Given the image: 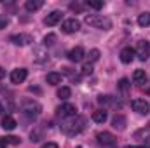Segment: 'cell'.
<instances>
[{"instance_id":"28","label":"cell","mask_w":150,"mask_h":148,"mask_svg":"<svg viewBox=\"0 0 150 148\" xmlns=\"http://www.w3.org/2000/svg\"><path fill=\"white\" fill-rule=\"evenodd\" d=\"M87 59H89V63L93 65V63H96L98 59H100V51L98 49H91L89 51V54H87Z\"/></svg>"},{"instance_id":"37","label":"cell","mask_w":150,"mask_h":148,"mask_svg":"<svg viewBox=\"0 0 150 148\" xmlns=\"http://www.w3.org/2000/svg\"><path fill=\"white\" fill-rule=\"evenodd\" d=\"M77 148H82V147H77Z\"/></svg>"},{"instance_id":"2","label":"cell","mask_w":150,"mask_h":148,"mask_svg":"<svg viewBox=\"0 0 150 148\" xmlns=\"http://www.w3.org/2000/svg\"><path fill=\"white\" fill-rule=\"evenodd\" d=\"M89 26L98 28V30H110L112 28V21L107 16H100V14H87L84 19Z\"/></svg>"},{"instance_id":"35","label":"cell","mask_w":150,"mask_h":148,"mask_svg":"<svg viewBox=\"0 0 150 148\" xmlns=\"http://www.w3.org/2000/svg\"><path fill=\"white\" fill-rule=\"evenodd\" d=\"M4 77H5V70H4V68H2V66H0V80H2V78H4Z\"/></svg>"},{"instance_id":"25","label":"cell","mask_w":150,"mask_h":148,"mask_svg":"<svg viewBox=\"0 0 150 148\" xmlns=\"http://www.w3.org/2000/svg\"><path fill=\"white\" fill-rule=\"evenodd\" d=\"M138 25H140L142 28L150 26V12H143V14L138 16Z\"/></svg>"},{"instance_id":"23","label":"cell","mask_w":150,"mask_h":148,"mask_svg":"<svg viewBox=\"0 0 150 148\" xmlns=\"http://www.w3.org/2000/svg\"><path fill=\"white\" fill-rule=\"evenodd\" d=\"M45 80H47V84H51V85H58V84L61 82V73L51 72V73H47V77H45Z\"/></svg>"},{"instance_id":"7","label":"cell","mask_w":150,"mask_h":148,"mask_svg":"<svg viewBox=\"0 0 150 148\" xmlns=\"http://www.w3.org/2000/svg\"><path fill=\"white\" fill-rule=\"evenodd\" d=\"M11 42L14 45H19V47H25V45H30L33 42V37L28 35V33H19V35H11Z\"/></svg>"},{"instance_id":"36","label":"cell","mask_w":150,"mask_h":148,"mask_svg":"<svg viewBox=\"0 0 150 148\" xmlns=\"http://www.w3.org/2000/svg\"><path fill=\"white\" fill-rule=\"evenodd\" d=\"M2 111H4V106H2V103H0V113H2Z\"/></svg>"},{"instance_id":"33","label":"cell","mask_w":150,"mask_h":148,"mask_svg":"<svg viewBox=\"0 0 150 148\" xmlns=\"http://www.w3.org/2000/svg\"><path fill=\"white\" fill-rule=\"evenodd\" d=\"M42 148H59V147H58V143H44Z\"/></svg>"},{"instance_id":"5","label":"cell","mask_w":150,"mask_h":148,"mask_svg":"<svg viewBox=\"0 0 150 148\" xmlns=\"http://www.w3.org/2000/svg\"><path fill=\"white\" fill-rule=\"evenodd\" d=\"M134 54L138 56L140 61H147L149 56H150V44L147 40H140L138 45H136V52H134Z\"/></svg>"},{"instance_id":"9","label":"cell","mask_w":150,"mask_h":148,"mask_svg":"<svg viewBox=\"0 0 150 148\" xmlns=\"http://www.w3.org/2000/svg\"><path fill=\"white\" fill-rule=\"evenodd\" d=\"M131 106H133V110L136 111V113H140V115H149V111H150V105L145 99H133Z\"/></svg>"},{"instance_id":"26","label":"cell","mask_w":150,"mask_h":148,"mask_svg":"<svg viewBox=\"0 0 150 148\" xmlns=\"http://www.w3.org/2000/svg\"><path fill=\"white\" fill-rule=\"evenodd\" d=\"M70 96H72L70 87H59V89H58V98H59V99H63V101H65V99H68Z\"/></svg>"},{"instance_id":"30","label":"cell","mask_w":150,"mask_h":148,"mask_svg":"<svg viewBox=\"0 0 150 148\" xmlns=\"http://www.w3.org/2000/svg\"><path fill=\"white\" fill-rule=\"evenodd\" d=\"M91 73H93V65L91 63H86L82 66V75H91Z\"/></svg>"},{"instance_id":"17","label":"cell","mask_w":150,"mask_h":148,"mask_svg":"<svg viewBox=\"0 0 150 148\" xmlns=\"http://www.w3.org/2000/svg\"><path fill=\"white\" fill-rule=\"evenodd\" d=\"M112 127L113 129H117V131H124L126 129V117L124 115H115L112 118Z\"/></svg>"},{"instance_id":"21","label":"cell","mask_w":150,"mask_h":148,"mask_svg":"<svg viewBox=\"0 0 150 148\" xmlns=\"http://www.w3.org/2000/svg\"><path fill=\"white\" fill-rule=\"evenodd\" d=\"M42 5H44V2H42V0H28V2L25 4V9H26V11H30V12H33V11H38Z\"/></svg>"},{"instance_id":"10","label":"cell","mask_w":150,"mask_h":148,"mask_svg":"<svg viewBox=\"0 0 150 148\" xmlns=\"http://www.w3.org/2000/svg\"><path fill=\"white\" fill-rule=\"evenodd\" d=\"M26 77H28L26 68H16V70H12V73H11V82H12V84H21V82L26 80Z\"/></svg>"},{"instance_id":"8","label":"cell","mask_w":150,"mask_h":148,"mask_svg":"<svg viewBox=\"0 0 150 148\" xmlns=\"http://www.w3.org/2000/svg\"><path fill=\"white\" fill-rule=\"evenodd\" d=\"M58 115L63 117V118H72V117L77 115V108H75V105H72V103H65V105H61L58 108Z\"/></svg>"},{"instance_id":"19","label":"cell","mask_w":150,"mask_h":148,"mask_svg":"<svg viewBox=\"0 0 150 148\" xmlns=\"http://www.w3.org/2000/svg\"><path fill=\"white\" fill-rule=\"evenodd\" d=\"M16 125H18V122H16L11 115H5V117L2 118V127H4V131H12Z\"/></svg>"},{"instance_id":"29","label":"cell","mask_w":150,"mask_h":148,"mask_svg":"<svg viewBox=\"0 0 150 148\" xmlns=\"http://www.w3.org/2000/svg\"><path fill=\"white\" fill-rule=\"evenodd\" d=\"M54 42H56V35L54 33H49V35L44 37V45H52Z\"/></svg>"},{"instance_id":"22","label":"cell","mask_w":150,"mask_h":148,"mask_svg":"<svg viewBox=\"0 0 150 148\" xmlns=\"http://www.w3.org/2000/svg\"><path fill=\"white\" fill-rule=\"evenodd\" d=\"M133 80H134V84H138V85L145 84V80H147V73H145V70H136V72L133 73Z\"/></svg>"},{"instance_id":"4","label":"cell","mask_w":150,"mask_h":148,"mask_svg":"<svg viewBox=\"0 0 150 148\" xmlns=\"http://www.w3.org/2000/svg\"><path fill=\"white\" fill-rule=\"evenodd\" d=\"M96 140H98V143H100V145L108 147V148H113V147H115V143H117V138H115L113 134H110V132H107V131L98 132V134H96Z\"/></svg>"},{"instance_id":"20","label":"cell","mask_w":150,"mask_h":148,"mask_svg":"<svg viewBox=\"0 0 150 148\" xmlns=\"http://www.w3.org/2000/svg\"><path fill=\"white\" fill-rule=\"evenodd\" d=\"M117 87H119L120 94L126 98V96L129 94V87H131V84H129V80H127V78H120V80H119V84H117Z\"/></svg>"},{"instance_id":"27","label":"cell","mask_w":150,"mask_h":148,"mask_svg":"<svg viewBox=\"0 0 150 148\" xmlns=\"http://www.w3.org/2000/svg\"><path fill=\"white\" fill-rule=\"evenodd\" d=\"M86 5L91 7V9H94V11L103 9V2H101V0H86Z\"/></svg>"},{"instance_id":"34","label":"cell","mask_w":150,"mask_h":148,"mask_svg":"<svg viewBox=\"0 0 150 148\" xmlns=\"http://www.w3.org/2000/svg\"><path fill=\"white\" fill-rule=\"evenodd\" d=\"M126 148H150V147H147V145H127Z\"/></svg>"},{"instance_id":"13","label":"cell","mask_w":150,"mask_h":148,"mask_svg":"<svg viewBox=\"0 0 150 148\" xmlns=\"http://www.w3.org/2000/svg\"><path fill=\"white\" fill-rule=\"evenodd\" d=\"M19 143H21V140L18 136H4V138H0V148L18 147Z\"/></svg>"},{"instance_id":"11","label":"cell","mask_w":150,"mask_h":148,"mask_svg":"<svg viewBox=\"0 0 150 148\" xmlns=\"http://www.w3.org/2000/svg\"><path fill=\"white\" fill-rule=\"evenodd\" d=\"M45 127H47V124H38V125L33 127V131L30 132V138H32V141H33V143H37V141H40V140L44 138Z\"/></svg>"},{"instance_id":"15","label":"cell","mask_w":150,"mask_h":148,"mask_svg":"<svg viewBox=\"0 0 150 148\" xmlns=\"http://www.w3.org/2000/svg\"><path fill=\"white\" fill-rule=\"evenodd\" d=\"M33 59L37 61V63H44V61H47L49 59V54H47V51L44 49V47H35L33 49Z\"/></svg>"},{"instance_id":"12","label":"cell","mask_w":150,"mask_h":148,"mask_svg":"<svg viewBox=\"0 0 150 148\" xmlns=\"http://www.w3.org/2000/svg\"><path fill=\"white\" fill-rule=\"evenodd\" d=\"M61 18H63V12H59V11H52L51 14H47V18L44 19V23H45L47 26H56V25L61 21Z\"/></svg>"},{"instance_id":"32","label":"cell","mask_w":150,"mask_h":148,"mask_svg":"<svg viewBox=\"0 0 150 148\" xmlns=\"http://www.w3.org/2000/svg\"><path fill=\"white\" fill-rule=\"evenodd\" d=\"M70 9H72V11H77V12H80V11H82V5H80V4H70Z\"/></svg>"},{"instance_id":"3","label":"cell","mask_w":150,"mask_h":148,"mask_svg":"<svg viewBox=\"0 0 150 148\" xmlns=\"http://www.w3.org/2000/svg\"><path fill=\"white\" fill-rule=\"evenodd\" d=\"M21 111H23V115L26 118H35V117L40 115L42 106H40V103L35 101V99H23L21 101Z\"/></svg>"},{"instance_id":"31","label":"cell","mask_w":150,"mask_h":148,"mask_svg":"<svg viewBox=\"0 0 150 148\" xmlns=\"http://www.w3.org/2000/svg\"><path fill=\"white\" fill-rule=\"evenodd\" d=\"M7 25H9V19H7L5 16H2V14H0V30H4Z\"/></svg>"},{"instance_id":"18","label":"cell","mask_w":150,"mask_h":148,"mask_svg":"<svg viewBox=\"0 0 150 148\" xmlns=\"http://www.w3.org/2000/svg\"><path fill=\"white\" fill-rule=\"evenodd\" d=\"M98 103L101 106H120V103H117L113 96H103V94L98 96Z\"/></svg>"},{"instance_id":"24","label":"cell","mask_w":150,"mask_h":148,"mask_svg":"<svg viewBox=\"0 0 150 148\" xmlns=\"http://www.w3.org/2000/svg\"><path fill=\"white\" fill-rule=\"evenodd\" d=\"M93 120H94L96 124H103V122L107 120V111L105 110H96L93 113Z\"/></svg>"},{"instance_id":"16","label":"cell","mask_w":150,"mask_h":148,"mask_svg":"<svg viewBox=\"0 0 150 148\" xmlns=\"http://www.w3.org/2000/svg\"><path fill=\"white\" fill-rule=\"evenodd\" d=\"M133 59H134V51H133L131 47H124V49L120 51V61H122L124 65H129Z\"/></svg>"},{"instance_id":"14","label":"cell","mask_w":150,"mask_h":148,"mask_svg":"<svg viewBox=\"0 0 150 148\" xmlns=\"http://www.w3.org/2000/svg\"><path fill=\"white\" fill-rule=\"evenodd\" d=\"M84 56H86V52H84L82 47H74V49L68 52V59H70L72 63H80V61L84 59Z\"/></svg>"},{"instance_id":"1","label":"cell","mask_w":150,"mask_h":148,"mask_svg":"<svg viewBox=\"0 0 150 148\" xmlns=\"http://www.w3.org/2000/svg\"><path fill=\"white\" fill-rule=\"evenodd\" d=\"M84 127H86V118H84V117H79V115H75V117L65 120V122L61 124V131H63L67 136H75V134H79Z\"/></svg>"},{"instance_id":"6","label":"cell","mask_w":150,"mask_h":148,"mask_svg":"<svg viewBox=\"0 0 150 148\" xmlns=\"http://www.w3.org/2000/svg\"><path fill=\"white\" fill-rule=\"evenodd\" d=\"M61 30H63V33H77L80 30V21L75 19V18H70V19L63 21Z\"/></svg>"}]
</instances>
